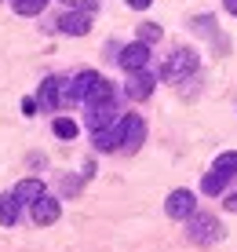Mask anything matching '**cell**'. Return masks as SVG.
I'll list each match as a JSON object with an SVG mask.
<instances>
[{"label":"cell","instance_id":"17","mask_svg":"<svg viewBox=\"0 0 237 252\" xmlns=\"http://www.w3.org/2000/svg\"><path fill=\"white\" fill-rule=\"evenodd\" d=\"M110 99H113V88H110L106 77H102V81L95 84V92L88 95V106H99V102H110Z\"/></svg>","mask_w":237,"mask_h":252},{"label":"cell","instance_id":"16","mask_svg":"<svg viewBox=\"0 0 237 252\" xmlns=\"http://www.w3.org/2000/svg\"><path fill=\"white\" fill-rule=\"evenodd\" d=\"M15 15H40L48 7V0H11Z\"/></svg>","mask_w":237,"mask_h":252},{"label":"cell","instance_id":"21","mask_svg":"<svg viewBox=\"0 0 237 252\" xmlns=\"http://www.w3.org/2000/svg\"><path fill=\"white\" fill-rule=\"evenodd\" d=\"M150 4H153V0H128V7H135V11H146Z\"/></svg>","mask_w":237,"mask_h":252},{"label":"cell","instance_id":"23","mask_svg":"<svg viewBox=\"0 0 237 252\" xmlns=\"http://www.w3.org/2000/svg\"><path fill=\"white\" fill-rule=\"evenodd\" d=\"M223 205H226V212H237V190H234V194H230V197H226V201H223Z\"/></svg>","mask_w":237,"mask_h":252},{"label":"cell","instance_id":"11","mask_svg":"<svg viewBox=\"0 0 237 252\" xmlns=\"http://www.w3.org/2000/svg\"><path fill=\"white\" fill-rule=\"evenodd\" d=\"M59 216H62V208H59V201L51 194H44L33 201V223H40V227H48V223H55Z\"/></svg>","mask_w":237,"mask_h":252},{"label":"cell","instance_id":"20","mask_svg":"<svg viewBox=\"0 0 237 252\" xmlns=\"http://www.w3.org/2000/svg\"><path fill=\"white\" fill-rule=\"evenodd\" d=\"M139 40H143V44L161 40V26H157V22H143V26H139Z\"/></svg>","mask_w":237,"mask_h":252},{"label":"cell","instance_id":"15","mask_svg":"<svg viewBox=\"0 0 237 252\" xmlns=\"http://www.w3.org/2000/svg\"><path fill=\"white\" fill-rule=\"evenodd\" d=\"M226 183H230V176H226V172H219V168H212V172L205 176V183H201V190L215 197V194H223V190H226Z\"/></svg>","mask_w":237,"mask_h":252},{"label":"cell","instance_id":"22","mask_svg":"<svg viewBox=\"0 0 237 252\" xmlns=\"http://www.w3.org/2000/svg\"><path fill=\"white\" fill-rule=\"evenodd\" d=\"M22 114H30V117L37 114V99H26V102H22Z\"/></svg>","mask_w":237,"mask_h":252},{"label":"cell","instance_id":"18","mask_svg":"<svg viewBox=\"0 0 237 252\" xmlns=\"http://www.w3.org/2000/svg\"><path fill=\"white\" fill-rule=\"evenodd\" d=\"M215 168H219V172H226V176H237V150L219 154V158H215Z\"/></svg>","mask_w":237,"mask_h":252},{"label":"cell","instance_id":"6","mask_svg":"<svg viewBox=\"0 0 237 252\" xmlns=\"http://www.w3.org/2000/svg\"><path fill=\"white\" fill-rule=\"evenodd\" d=\"M88 30H91V11H84V7L66 11L62 19H59V33H66V37H84Z\"/></svg>","mask_w":237,"mask_h":252},{"label":"cell","instance_id":"5","mask_svg":"<svg viewBox=\"0 0 237 252\" xmlns=\"http://www.w3.org/2000/svg\"><path fill=\"white\" fill-rule=\"evenodd\" d=\"M153 84H157V77H153V73H146V69H135V73L128 77L124 92H128V99H131V102H143V99H150V95H153Z\"/></svg>","mask_w":237,"mask_h":252},{"label":"cell","instance_id":"9","mask_svg":"<svg viewBox=\"0 0 237 252\" xmlns=\"http://www.w3.org/2000/svg\"><path fill=\"white\" fill-rule=\"evenodd\" d=\"M120 143H124V121L106 125V128H95V150L110 154V150H120Z\"/></svg>","mask_w":237,"mask_h":252},{"label":"cell","instance_id":"4","mask_svg":"<svg viewBox=\"0 0 237 252\" xmlns=\"http://www.w3.org/2000/svg\"><path fill=\"white\" fill-rule=\"evenodd\" d=\"M194 69H197V55H194V51H186V48H182V51H175V55H172V63L164 66L161 73L168 77V81H182V77H190Z\"/></svg>","mask_w":237,"mask_h":252},{"label":"cell","instance_id":"13","mask_svg":"<svg viewBox=\"0 0 237 252\" xmlns=\"http://www.w3.org/2000/svg\"><path fill=\"white\" fill-rule=\"evenodd\" d=\"M110 121H113V99L99 102V106H88V125L91 128H106Z\"/></svg>","mask_w":237,"mask_h":252},{"label":"cell","instance_id":"3","mask_svg":"<svg viewBox=\"0 0 237 252\" xmlns=\"http://www.w3.org/2000/svg\"><path fill=\"white\" fill-rule=\"evenodd\" d=\"M164 212H168L172 220H190V216L197 212V197L190 194V190H172L168 201H164Z\"/></svg>","mask_w":237,"mask_h":252},{"label":"cell","instance_id":"1","mask_svg":"<svg viewBox=\"0 0 237 252\" xmlns=\"http://www.w3.org/2000/svg\"><path fill=\"white\" fill-rule=\"evenodd\" d=\"M186 238L194 241V245H212V241L223 238V227H219L215 216H208V212H194V216L186 220Z\"/></svg>","mask_w":237,"mask_h":252},{"label":"cell","instance_id":"7","mask_svg":"<svg viewBox=\"0 0 237 252\" xmlns=\"http://www.w3.org/2000/svg\"><path fill=\"white\" fill-rule=\"evenodd\" d=\"M117 63H120V69H128V73H135V69H143L146 63H150V44H143V40H135V44L120 48Z\"/></svg>","mask_w":237,"mask_h":252},{"label":"cell","instance_id":"24","mask_svg":"<svg viewBox=\"0 0 237 252\" xmlns=\"http://www.w3.org/2000/svg\"><path fill=\"white\" fill-rule=\"evenodd\" d=\"M223 4H226V11H230V15H237V0H223Z\"/></svg>","mask_w":237,"mask_h":252},{"label":"cell","instance_id":"8","mask_svg":"<svg viewBox=\"0 0 237 252\" xmlns=\"http://www.w3.org/2000/svg\"><path fill=\"white\" fill-rule=\"evenodd\" d=\"M62 88H66V81H59V77H44V84L37 92V106L44 110V114H51V110L62 102Z\"/></svg>","mask_w":237,"mask_h":252},{"label":"cell","instance_id":"12","mask_svg":"<svg viewBox=\"0 0 237 252\" xmlns=\"http://www.w3.org/2000/svg\"><path fill=\"white\" fill-rule=\"evenodd\" d=\"M19 197H15V190H7L4 197H0V223H4V227H15V223H19Z\"/></svg>","mask_w":237,"mask_h":252},{"label":"cell","instance_id":"10","mask_svg":"<svg viewBox=\"0 0 237 252\" xmlns=\"http://www.w3.org/2000/svg\"><path fill=\"white\" fill-rule=\"evenodd\" d=\"M143 139H146V121L135 117V114H128V117H124V143H120V150H124V154H135L139 146H143Z\"/></svg>","mask_w":237,"mask_h":252},{"label":"cell","instance_id":"14","mask_svg":"<svg viewBox=\"0 0 237 252\" xmlns=\"http://www.w3.org/2000/svg\"><path fill=\"white\" fill-rule=\"evenodd\" d=\"M15 197H19V201H37V197H44V183L40 179H22L19 187H15Z\"/></svg>","mask_w":237,"mask_h":252},{"label":"cell","instance_id":"19","mask_svg":"<svg viewBox=\"0 0 237 252\" xmlns=\"http://www.w3.org/2000/svg\"><path fill=\"white\" fill-rule=\"evenodd\" d=\"M77 132H81V128H77V121H69V117H59V121H55V135H59V139H77Z\"/></svg>","mask_w":237,"mask_h":252},{"label":"cell","instance_id":"2","mask_svg":"<svg viewBox=\"0 0 237 252\" xmlns=\"http://www.w3.org/2000/svg\"><path fill=\"white\" fill-rule=\"evenodd\" d=\"M99 81H102V77L95 73V69H81V73L62 88V102H88V95L95 92V84H99Z\"/></svg>","mask_w":237,"mask_h":252}]
</instances>
